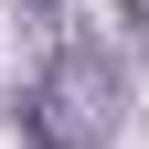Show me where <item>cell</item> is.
I'll return each instance as SVG.
<instances>
[{"label": "cell", "mask_w": 149, "mask_h": 149, "mask_svg": "<svg viewBox=\"0 0 149 149\" xmlns=\"http://www.w3.org/2000/svg\"><path fill=\"white\" fill-rule=\"evenodd\" d=\"M117 11H128V43L149 53V0H117Z\"/></svg>", "instance_id": "3957f363"}, {"label": "cell", "mask_w": 149, "mask_h": 149, "mask_svg": "<svg viewBox=\"0 0 149 149\" xmlns=\"http://www.w3.org/2000/svg\"><path fill=\"white\" fill-rule=\"evenodd\" d=\"M43 107H53L85 149H96L107 128L128 117V85H117V64H107L96 43H64V53H53V74H43Z\"/></svg>", "instance_id": "6da1fadb"}, {"label": "cell", "mask_w": 149, "mask_h": 149, "mask_svg": "<svg viewBox=\"0 0 149 149\" xmlns=\"http://www.w3.org/2000/svg\"><path fill=\"white\" fill-rule=\"evenodd\" d=\"M22 139H32V149H85V139H74V128H64V117L43 107V85L22 96Z\"/></svg>", "instance_id": "7a4b0ae2"}, {"label": "cell", "mask_w": 149, "mask_h": 149, "mask_svg": "<svg viewBox=\"0 0 149 149\" xmlns=\"http://www.w3.org/2000/svg\"><path fill=\"white\" fill-rule=\"evenodd\" d=\"M22 11H32V22H53V0H22Z\"/></svg>", "instance_id": "277c9868"}]
</instances>
